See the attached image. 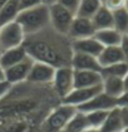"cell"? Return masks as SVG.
<instances>
[{
  "mask_svg": "<svg viewBox=\"0 0 128 132\" xmlns=\"http://www.w3.org/2000/svg\"><path fill=\"white\" fill-rule=\"evenodd\" d=\"M23 45L33 61L47 63L54 68L70 65L72 40L67 35L55 31L50 25L38 33L25 35Z\"/></svg>",
  "mask_w": 128,
  "mask_h": 132,
  "instance_id": "cell-1",
  "label": "cell"
},
{
  "mask_svg": "<svg viewBox=\"0 0 128 132\" xmlns=\"http://www.w3.org/2000/svg\"><path fill=\"white\" fill-rule=\"evenodd\" d=\"M15 21L19 23L25 35H30V34L43 30L50 25L49 5L40 4L34 8L20 10Z\"/></svg>",
  "mask_w": 128,
  "mask_h": 132,
  "instance_id": "cell-2",
  "label": "cell"
},
{
  "mask_svg": "<svg viewBox=\"0 0 128 132\" xmlns=\"http://www.w3.org/2000/svg\"><path fill=\"white\" fill-rule=\"evenodd\" d=\"M25 39V33L16 21H10L0 27V49L6 51L23 45Z\"/></svg>",
  "mask_w": 128,
  "mask_h": 132,
  "instance_id": "cell-3",
  "label": "cell"
},
{
  "mask_svg": "<svg viewBox=\"0 0 128 132\" xmlns=\"http://www.w3.org/2000/svg\"><path fill=\"white\" fill-rule=\"evenodd\" d=\"M74 16H75L74 13L65 9L64 6H62L58 3L49 5L50 27L60 34H64V35L68 34V30L72 25Z\"/></svg>",
  "mask_w": 128,
  "mask_h": 132,
  "instance_id": "cell-4",
  "label": "cell"
},
{
  "mask_svg": "<svg viewBox=\"0 0 128 132\" xmlns=\"http://www.w3.org/2000/svg\"><path fill=\"white\" fill-rule=\"evenodd\" d=\"M52 86L60 100H63L74 88V69L70 65L55 68Z\"/></svg>",
  "mask_w": 128,
  "mask_h": 132,
  "instance_id": "cell-5",
  "label": "cell"
},
{
  "mask_svg": "<svg viewBox=\"0 0 128 132\" xmlns=\"http://www.w3.org/2000/svg\"><path fill=\"white\" fill-rule=\"evenodd\" d=\"M75 112H77V107L62 103L55 110L50 112L45 122L47 127L53 132H62Z\"/></svg>",
  "mask_w": 128,
  "mask_h": 132,
  "instance_id": "cell-6",
  "label": "cell"
},
{
  "mask_svg": "<svg viewBox=\"0 0 128 132\" xmlns=\"http://www.w3.org/2000/svg\"><path fill=\"white\" fill-rule=\"evenodd\" d=\"M55 68L43 62L33 61L28 73L27 82L33 84H52Z\"/></svg>",
  "mask_w": 128,
  "mask_h": 132,
  "instance_id": "cell-7",
  "label": "cell"
},
{
  "mask_svg": "<svg viewBox=\"0 0 128 132\" xmlns=\"http://www.w3.org/2000/svg\"><path fill=\"white\" fill-rule=\"evenodd\" d=\"M102 91V84L99 86H94V87H83V88H73L70 93H68L63 100H60L62 103L65 104H70L73 107L82 106L83 103L88 102L89 100H92L94 96H97L98 93Z\"/></svg>",
  "mask_w": 128,
  "mask_h": 132,
  "instance_id": "cell-8",
  "label": "cell"
},
{
  "mask_svg": "<svg viewBox=\"0 0 128 132\" xmlns=\"http://www.w3.org/2000/svg\"><path fill=\"white\" fill-rule=\"evenodd\" d=\"M96 33V28L90 19L87 18H80V16H74L72 21V25L68 30V37L70 40H77V39H83V38H89L93 37Z\"/></svg>",
  "mask_w": 128,
  "mask_h": 132,
  "instance_id": "cell-9",
  "label": "cell"
},
{
  "mask_svg": "<svg viewBox=\"0 0 128 132\" xmlns=\"http://www.w3.org/2000/svg\"><path fill=\"white\" fill-rule=\"evenodd\" d=\"M114 107H117V100L109 97L104 92H100L97 96H94L92 100L79 106L77 110L87 113L92 111H109Z\"/></svg>",
  "mask_w": 128,
  "mask_h": 132,
  "instance_id": "cell-10",
  "label": "cell"
},
{
  "mask_svg": "<svg viewBox=\"0 0 128 132\" xmlns=\"http://www.w3.org/2000/svg\"><path fill=\"white\" fill-rule=\"evenodd\" d=\"M31 63H33V59L28 57L27 59H24L23 62H20V63L13 65V67L6 68L5 69V81L9 82L11 86L27 82L28 73H29V69L31 67Z\"/></svg>",
  "mask_w": 128,
  "mask_h": 132,
  "instance_id": "cell-11",
  "label": "cell"
},
{
  "mask_svg": "<svg viewBox=\"0 0 128 132\" xmlns=\"http://www.w3.org/2000/svg\"><path fill=\"white\" fill-rule=\"evenodd\" d=\"M70 67L74 71L100 72V69H102L97 57L89 55V54H84V53H78V52H73L72 59H70Z\"/></svg>",
  "mask_w": 128,
  "mask_h": 132,
  "instance_id": "cell-12",
  "label": "cell"
},
{
  "mask_svg": "<svg viewBox=\"0 0 128 132\" xmlns=\"http://www.w3.org/2000/svg\"><path fill=\"white\" fill-rule=\"evenodd\" d=\"M102 49H103V45L94 37L72 40V51L73 52H78V53H84V54L98 57L99 53L102 52Z\"/></svg>",
  "mask_w": 128,
  "mask_h": 132,
  "instance_id": "cell-13",
  "label": "cell"
},
{
  "mask_svg": "<svg viewBox=\"0 0 128 132\" xmlns=\"http://www.w3.org/2000/svg\"><path fill=\"white\" fill-rule=\"evenodd\" d=\"M103 77L97 71H74V88L94 87L102 84Z\"/></svg>",
  "mask_w": 128,
  "mask_h": 132,
  "instance_id": "cell-14",
  "label": "cell"
},
{
  "mask_svg": "<svg viewBox=\"0 0 128 132\" xmlns=\"http://www.w3.org/2000/svg\"><path fill=\"white\" fill-rule=\"evenodd\" d=\"M27 58H28V54H27L24 45H19V47L10 48V49H6V51H1L0 64L3 65L4 69H6L9 67H13V65L20 63V62H23Z\"/></svg>",
  "mask_w": 128,
  "mask_h": 132,
  "instance_id": "cell-15",
  "label": "cell"
},
{
  "mask_svg": "<svg viewBox=\"0 0 128 132\" xmlns=\"http://www.w3.org/2000/svg\"><path fill=\"white\" fill-rule=\"evenodd\" d=\"M100 67H108L112 64H116L119 62H126L124 57L122 54V51L119 48V45H113V47H103L102 52L99 53L97 57Z\"/></svg>",
  "mask_w": 128,
  "mask_h": 132,
  "instance_id": "cell-16",
  "label": "cell"
},
{
  "mask_svg": "<svg viewBox=\"0 0 128 132\" xmlns=\"http://www.w3.org/2000/svg\"><path fill=\"white\" fill-rule=\"evenodd\" d=\"M124 126L121 120V113H119V107H114L108 112L106 121L100 126L97 132H123Z\"/></svg>",
  "mask_w": 128,
  "mask_h": 132,
  "instance_id": "cell-17",
  "label": "cell"
},
{
  "mask_svg": "<svg viewBox=\"0 0 128 132\" xmlns=\"http://www.w3.org/2000/svg\"><path fill=\"white\" fill-rule=\"evenodd\" d=\"M122 35L123 34H121L114 28H107V29L96 30L93 37L103 47H113V45H119V43L122 40Z\"/></svg>",
  "mask_w": 128,
  "mask_h": 132,
  "instance_id": "cell-18",
  "label": "cell"
},
{
  "mask_svg": "<svg viewBox=\"0 0 128 132\" xmlns=\"http://www.w3.org/2000/svg\"><path fill=\"white\" fill-rule=\"evenodd\" d=\"M102 91L106 94H108L112 98H118L119 96L124 92L123 86V78L117 77H104L102 81Z\"/></svg>",
  "mask_w": 128,
  "mask_h": 132,
  "instance_id": "cell-19",
  "label": "cell"
},
{
  "mask_svg": "<svg viewBox=\"0 0 128 132\" xmlns=\"http://www.w3.org/2000/svg\"><path fill=\"white\" fill-rule=\"evenodd\" d=\"M89 123L87 120V114L84 112L77 110L73 117L69 120L67 126L62 132H87L89 131Z\"/></svg>",
  "mask_w": 128,
  "mask_h": 132,
  "instance_id": "cell-20",
  "label": "cell"
},
{
  "mask_svg": "<svg viewBox=\"0 0 128 132\" xmlns=\"http://www.w3.org/2000/svg\"><path fill=\"white\" fill-rule=\"evenodd\" d=\"M96 30L100 29H107V28H113V11L108 10L103 5L98 9V11L93 15L90 19Z\"/></svg>",
  "mask_w": 128,
  "mask_h": 132,
  "instance_id": "cell-21",
  "label": "cell"
},
{
  "mask_svg": "<svg viewBox=\"0 0 128 132\" xmlns=\"http://www.w3.org/2000/svg\"><path fill=\"white\" fill-rule=\"evenodd\" d=\"M20 13L19 0H8L0 8V24H6L16 19L18 14Z\"/></svg>",
  "mask_w": 128,
  "mask_h": 132,
  "instance_id": "cell-22",
  "label": "cell"
},
{
  "mask_svg": "<svg viewBox=\"0 0 128 132\" xmlns=\"http://www.w3.org/2000/svg\"><path fill=\"white\" fill-rule=\"evenodd\" d=\"M100 6H102V0H82L75 15L80 18L92 19Z\"/></svg>",
  "mask_w": 128,
  "mask_h": 132,
  "instance_id": "cell-23",
  "label": "cell"
},
{
  "mask_svg": "<svg viewBox=\"0 0 128 132\" xmlns=\"http://www.w3.org/2000/svg\"><path fill=\"white\" fill-rule=\"evenodd\" d=\"M128 73V63L127 62H119L116 64H112L108 67H103L100 69L102 77H117V78H123Z\"/></svg>",
  "mask_w": 128,
  "mask_h": 132,
  "instance_id": "cell-24",
  "label": "cell"
},
{
  "mask_svg": "<svg viewBox=\"0 0 128 132\" xmlns=\"http://www.w3.org/2000/svg\"><path fill=\"white\" fill-rule=\"evenodd\" d=\"M113 28L121 34H126L128 30V10L126 8H121L113 11Z\"/></svg>",
  "mask_w": 128,
  "mask_h": 132,
  "instance_id": "cell-25",
  "label": "cell"
},
{
  "mask_svg": "<svg viewBox=\"0 0 128 132\" xmlns=\"http://www.w3.org/2000/svg\"><path fill=\"white\" fill-rule=\"evenodd\" d=\"M110 111V110H109ZM109 111H92L87 112V120L89 123V128L93 131H98L100 126L103 125V122L106 121L107 114Z\"/></svg>",
  "mask_w": 128,
  "mask_h": 132,
  "instance_id": "cell-26",
  "label": "cell"
},
{
  "mask_svg": "<svg viewBox=\"0 0 128 132\" xmlns=\"http://www.w3.org/2000/svg\"><path fill=\"white\" fill-rule=\"evenodd\" d=\"M124 4L126 0H102V5L110 11H116L121 8H124Z\"/></svg>",
  "mask_w": 128,
  "mask_h": 132,
  "instance_id": "cell-27",
  "label": "cell"
},
{
  "mask_svg": "<svg viewBox=\"0 0 128 132\" xmlns=\"http://www.w3.org/2000/svg\"><path fill=\"white\" fill-rule=\"evenodd\" d=\"M80 1H82V0H58L57 3L60 4L62 6H64L65 9L70 10L72 13L77 14V10H78Z\"/></svg>",
  "mask_w": 128,
  "mask_h": 132,
  "instance_id": "cell-28",
  "label": "cell"
},
{
  "mask_svg": "<svg viewBox=\"0 0 128 132\" xmlns=\"http://www.w3.org/2000/svg\"><path fill=\"white\" fill-rule=\"evenodd\" d=\"M27 130V125L23 123V122H15V123H11L5 126L4 128H1L0 132H24Z\"/></svg>",
  "mask_w": 128,
  "mask_h": 132,
  "instance_id": "cell-29",
  "label": "cell"
},
{
  "mask_svg": "<svg viewBox=\"0 0 128 132\" xmlns=\"http://www.w3.org/2000/svg\"><path fill=\"white\" fill-rule=\"evenodd\" d=\"M44 4L43 0H19V5H20V10H25L29 8H34L37 5Z\"/></svg>",
  "mask_w": 128,
  "mask_h": 132,
  "instance_id": "cell-30",
  "label": "cell"
},
{
  "mask_svg": "<svg viewBox=\"0 0 128 132\" xmlns=\"http://www.w3.org/2000/svg\"><path fill=\"white\" fill-rule=\"evenodd\" d=\"M119 48H121L122 54L124 57V61L128 63V35L127 34H123L122 35V40L119 43Z\"/></svg>",
  "mask_w": 128,
  "mask_h": 132,
  "instance_id": "cell-31",
  "label": "cell"
},
{
  "mask_svg": "<svg viewBox=\"0 0 128 132\" xmlns=\"http://www.w3.org/2000/svg\"><path fill=\"white\" fill-rule=\"evenodd\" d=\"M11 87H13V86L10 84L9 82H6V81L0 82V100L9 93L10 89H11Z\"/></svg>",
  "mask_w": 128,
  "mask_h": 132,
  "instance_id": "cell-32",
  "label": "cell"
},
{
  "mask_svg": "<svg viewBox=\"0 0 128 132\" xmlns=\"http://www.w3.org/2000/svg\"><path fill=\"white\" fill-rule=\"evenodd\" d=\"M117 106L118 107H128V91H124L117 98Z\"/></svg>",
  "mask_w": 128,
  "mask_h": 132,
  "instance_id": "cell-33",
  "label": "cell"
},
{
  "mask_svg": "<svg viewBox=\"0 0 128 132\" xmlns=\"http://www.w3.org/2000/svg\"><path fill=\"white\" fill-rule=\"evenodd\" d=\"M119 113H121V120L123 122V126L128 127V107H119Z\"/></svg>",
  "mask_w": 128,
  "mask_h": 132,
  "instance_id": "cell-34",
  "label": "cell"
},
{
  "mask_svg": "<svg viewBox=\"0 0 128 132\" xmlns=\"http://www.w3.org/2000/svg\"><path fill=\"white\" fill-rule=\"evenodd\" d=\"M3 81H5V69L0 64V82H3Z\"/></svg>",
  "mask_w": 128,
  "mask_h": 132,
  "instance_id": "cell-35",
  "label": "cell"
},
{
  "mask_svg": "<svg viewBox=\"0 0 128 132\" xmlns=\"http://www.w3.org/2000/svg\"><path fill=\"white\" fill-rule=\"evenodd\" d=\"M123 86H124V91H128V73L123 77Z\"/></svg>",
  "mask_w": 128,
  "mask_h": 132,
  "instance_id": "cell-36",
  "label": "cell"
},
{
  "mask_svg": "<svg viewBox=\"0 0 128 132\" xmlns=\"http://www.w3.org/2000/svg\"><path fill=\"white\" fill-rule=\"evenodd\" d=\"M58 0H43V3L44 4H47V5H52V4H54V3H57Z\"/></svg>",
  "mask_w": 128,
  "mask_h": 132,
  "instance_id": "cell-37",
  "label": "cell"
},
{
  "mask_svg": "<svg viewBox=\"0 0 128 132\" xmlns=\"http://www.w3.org/2000/svg\"><path fill=\"white\" fill-rule=\"evenodd\" d=\"M6 1H8V0H0V8H1V6H3V5H4Z\"/></svg>",
  "mask_w": 128,
  "mask_h": 132,
  "instance_id": "cell-38",
  "label": "cell"
},
{
  "mask_svg": "<svg viewBox=\"0 0 128 132\" xmlns=\"http://www.w3.org/2000/svg\"><path fill=\"white\" fill-rule=\"evenodd\" d=\"M124 8L128 10V0H126V4H124Z\"/></svg>",
  "mask_w": 128,
  "mask_h": 132,
  "instance_id": "cell-39",
  "label": "cell"
},
{
  "mask_svg": "<svg viewBox=\"0 0 128 132\" xmlns=\"http://www.w3.org/2000/svg\"><path fill=\"white\" fill-rule=\"evenodd\" d=\"M123 132H128V127H124V130H123Z\"/></svg>",
  "mask_w": 128,
  "mask_h": 132,
  "instance_id": "cell-40",
  "label": "cell"
},
{
  "mask_svg": "<svg viewBox=\"0 0 128 132\" xmlns=\"http://www.w3.org/2000/svg\"><path fill=\"white\" fill-rule=\"evenodd\" d=\"M126 34H127V35H128V30H127V33H126Z\"/></svg>",
  "mask_w": 128,
  "mask_h": 132,
  "instance_id": "cell-41",
  "label": "cell"
},
{
  "mask_svg": "<svg viewBox=\"0 0 128 132\" xmlns=\"http://www.w3.org/2000/svg\"><path fill=\"white\" fill-rule=\"evenodd\" d=\"M0 54H1V49H0Z\"/></svg>",
  "mask_w": 128,
  "mask_h": 132,
  "instance_id": "cell-42",
  "label": "cell"
},
{
  "mask_svg": "<svg viewBox=\"0 0 128 132\" xmlns=\"http://www.w3.org/2000/svg\"><path fill=\"white\" fill-rule=\"evenodd\" d=\"M0 27H1V24H0Z\"/></svg>",
  "mask_w": 128,
  "mask_h": 132,
  "instance_id": "cell-43",
  "label": "cell"
}]
</instances>
